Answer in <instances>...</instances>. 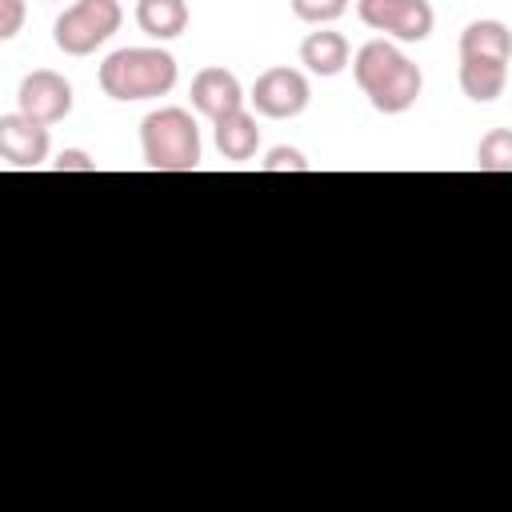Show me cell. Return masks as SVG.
<instances>
[{"instance_id":"9a60e30c","label":"cell","mask_w":512,"mask_h":512,"mask_svg":"<svg viewBox=\"0 0 512 512\" xmlns=\"http://www.w3.org/2000/svg\"><path fill=\"white\" fill-rule=\"evenodd\" d=\"M476 168L480 172H512V132L508 128H492L488 136H480Z\"/></svg>"},{"instance_id":"4fadbf2b","label":"cell","mask_w":512,"mask_h":512,"mask_svg":"<svg viewBox=\"0 0 512 512\" xmlns=\"http://www.w3.org/2000/svg\"><path fill=\"white\" fill-rule=\"evenodd\" d=\"M136 24L152 40H176L188 28L184 0H136Z\"/></svg>"},{"instance_id":"30bf717a","label":"cell","mask_w":512,"mask_h":512,"mask_svg":"<svg viewBox=\"0 0 512 512\" xmlns=\"http://www.w3.org/2000/svg\"><path fill=\"white\" fill-rule=\"evenodd\" d=\"M212 136H216V148L224 160H252L256 148H260V128H256V116L236 108V112H224L212 120Z\"/></svg>"},{"instance_id":"7c38bea8","label":"cell","mask_w":512,"mask_h":512,"mask_svg":"<svg viewBox=\"0 0 512 512\" xmlns=\"http://www.w3.org/2000/svg\"><path fill=\"white\" fill-rule=\"evenodd\" d=\"M300 64L312 76H340L348 68V40L340 32H332V28L308 32L300 40Z\"/></svg>"},{"instance_id":"7a4b0ae2","label":"cell","mask_w":512,"mask_h":512,"mask_svg":"<svg viewBox=\"0 0 512 512\" xmlns=\"http://www.w3.org/2000/svg\"><path fill=\"white\" fill-rule=\"evenodd\" d=\"M100 88L112 100H156L176 88V56L164 48H120L100 64Z\"/></svg>"},{"instance_id":"8992f818","label":"cell","mask_w":512,"mask_h":512,"mask_svg":"<svg viewBox=\"0 0 512 512\" xmlns=\"http://www.w3.org/2000/svg\"><path fill=\"white\" fill-rule=\"evenodd\" d=\"M308 96H312V88H308V76L300 68H268V72L256 76V84L248 92L252 108L268 120L300 116L308 108Z\"/></svg>"},{"instance_id":"e0dca14e","label":"cell","mask_w":512,"mask_h":512,"mask_svg":"<svg viewBox=\"0 0 512 512\" xmlns=\"http://www.w3.org/2000/svg\"><path fill=\"white\" fill-rule=\"evenodd\" d=\"M308 168H312V164H308L296 148H284V144L272 148L268 160H264V172H308Z\"/></svg>"},{"instance_id":"2e32d148","label":"cell","mask_w":512,"mask_h":512,"mask_svg":"<svg viewBox=\"0 0 512 512\" xmlns=\"http://www.w3.org/2000/svg\"><path fill=\"white\" fill-rule=\"evenodd\" d=\"M292 12H296V20L324 28L348 12V0H292Z\"/></svg>"},{"instance_id":"d6986e66","label":"cell","mask_w":512,"mask_h":512,"mask_svg":"<svg viewBox=\"0 0 512 512\" xmlns=\"http://www.w3.org/2000/svg\"><path fill=\"white\" fill-rule=\"evenodd\" d=\"M52 168H56V172H96V160H92L88 152H80V148H64V152L52 160Z\"/></svg>"},{"instance_id":"8fae6325","label":"cell","mask_w":512,"mask_h":512,"mask_svg":"<svg viewBox=\"0 0 512 512\" xmlns=\"http://www.w3.org/2000/svg\"><path fill=\"white\" fill-rule=\"evenodd\" d=\"M512 56V32L504 20H472L460 32V60H500Z\"/></svg>"},{"instance_id":"3957f363","label":"cell","mask_w":512,"mask_h":512,"mask_svg":"<svg viewBox=\"0 0 512 512\" xmlns=\"http://www.w3.org/2000/svg\"><path fill=\"white\" fill-rule=\"evenodd\" d=\"M140 148L152 172H196L200 128L184 108H156L140 120Z\"/></svg>"},{"instance_id":"6da1fadb","label":"cell","mask_w":512,"mask_h":512,"mask_svg":"<svg viewBox=\"0 0 512 512\" xmlns=\"http://www.w3.org/2000/svg\"><path fill=\"white\" fill-rule=\"evenodd\" d=\"M352 76L368 96V104L384 116L408 112L424 92V72L388 40H368L352 56Z\"/></svg>"},{"instance_id":"277c9868","label":"cell","mask_w":512,"mask_h":512,"mask_svg":"<svg viewBox=\"0 0 512 512\" xmlns=\"http://www.w3.org/2000/svg\"><path fill=\"white\" fill-rule=\"evenodd\" d=\"M124 12L116 0H76L72 8H64L52 24V40L64 56H92L104 40L116 36Z\"/></svg>"},{"instance_id":"ac0fdd59","label":"cell","mask_w":512,"mask_h":512,"mask_svg":"<svg viewBox=\"0 0 512 512\" xmlns=\"http://www.w3.org/2000/svg\"><path fill=\"white\" fill-rule=\"evenodd\" d=\"M24 28V0H0V44Z\"/></svg>"},{"instance_id":"5b68a950","label":"cell","mask_w":512,"mask_h":512,"mask_svg":"<svg viewBox=\"0 0 512 512\" xmlns=\"http://www.w3.org/2000/svg\"><path fill=\"white\" fill-rule=\"evenodd\" d=\"M356 16L372 32H384L404 44L428 40V32L436 24V12L428 0H356Z\"/></svg>"},{"instance_id":"ba28073f","label":"cell","mask_w":512,"mask_h":512,"mask_svg":"<svg viewBox=\"0 0 512 512\" xmlns=\"http://www.w3.org/2000/svg\"><path fill=\"white\" fill-rule=\"evenodd\" d=\"M0 160L12 168H40L48 160V128L20 112L0 116Z\"/></svg>"},{"instance_id":"52a82bcc","label":"cell","mask_w":512,"mask_h":512,"mask_svg":"<svg viewBox=\"0 0 512 512\" xmlns=\"http://www.w3.org/2000/svg\"><path fill=\"white\" fill-rule=\"evenodd\" d=\"M16 112L36 120V124H60L68 112H72V84L52 72V68H36L20 80L16 88Z\"/></svg>"},{"instance_id":"5bb4252c","label":"cell","mask_w":512,"mask_h":512,"mask_svg":"<svg viewBox=\"0 0 512 512\" xmlns=\"http://www.w3.org/2000/svg\"><path fill=\"white\" fill-rule=\"evenodd\" d=\"M460 88L476 104H492L508 88V64L500 60H460Z\"/></svg>"},{"instance_id":"9c48e42d","label":"cell","mask_w":512,"mask_h":512,"mask_svg":"<svg viewBox=\"0 0 512 512\" xmlns=\"http://www.w3.org/2000/svg\"><path fill=\"white\" fill-rule=\"evenodd\" d=\"M192 108L200 112V116H208V120H216V116H224V112H236V108H244V88H240V80L228 72V68H200L196 76H192Z\"/></svg>"}]
</instances>
